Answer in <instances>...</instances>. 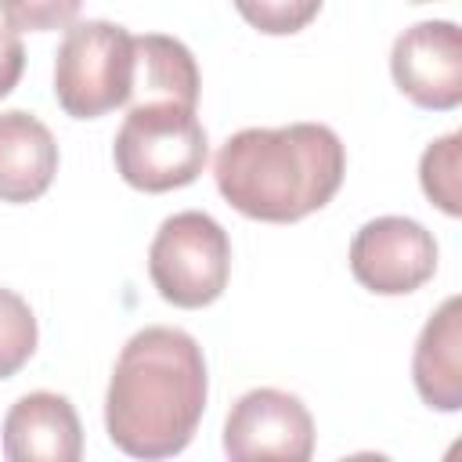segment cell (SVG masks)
Here are the masks:
<instances>
[{
	"label": "cell",
	"instance_id": "4",
	"mask_svg": "<svg viewBox=\"0 0 462 462\" xmlns=\"http://www.w3.org/2000/svg\"><path fill=\"white\" fill-rule=\"evenodd\" d=\"M134 94V36L105 18L72 22L54 54V97L72 119H97Z\"/></svg>",
	"mask_w": 462,
	"mask_h": 462
},
{
	"label": "cell",
	"instance_id": "10",
	"mask_svg": "<svg viewBox=\"0 0 462 462\" xmlns=\"http://www.w3.org/2000/svg\"><path fill=\"white\" fill-rule=\"evenodd\" d=\"M411 379L419 397L437 411L462 408V307L448 296L422 325L411 354Z\"/></svg>",
	"mask_w": 462,
	"mask_h": 462
},
{
	"label": "cell",
	"instance_id": "3",
	"mask_svg": "<svg viewBox=\"0 0 462 462\" xmlns=\"http://www.w3.org/2000/svg\"><path fill=\"white\" fill-rule=\"evenodd\" d=\"M112 159H116V173L130 188L159 195L184 188L202 173L209 159V137L195 108L188 105H173V101L130 105L112 141Z\"/></svg>",
	"mask_w": 462,
	"mask_h": 462
},
{
	"label": "cell",
	"instance_id": "18",
	"mask_svg": "<svg viewBox=\"0 0 462 462\" xmlns=\"http://www.w3.org/2000/svg\"><path fill=\"white\" fill-rule=\"evenodd\" d=\"M411 4H430V0H411Z\"/></svg>",
	"mask_w": 462,
	"mask_h": 462
},
{
	"label": "cell",
	"instance_id": "1",
	"mask_svg": "<svg viewBox=\"0 0 462 462\" xmlns=\"http://www.w3.org/2000/svg\"><path fill=\"white\" fill-rule=\"evenodd\" d=\"M206 393V357L195 336L148 325L116 357L105 393L108 440L130 458H170L191 444Z\"/></svg>",
	"mask_w": 462,
	"mask_h": 462
},
{
	"label": "cell",
	"instance_id": "15",
	"mask_svg": "<svg viewBox=\"0 0 462 462\" xmlns=\"http://www.w3.org/2000/svg\"><path fill=\"white\" fill-rule=\"evenodd\" d=\"M325 0H235V11L267 36H292L307 29Z\"/></svg>",
	"mask_w": 462,
	"mask_h": 462
},
{
	"label": "cell",
	"instance_id": "9",
	"mask_svg": "<svg viewBox=\"0 0 462 462\" xmlns=\"http://www.w3.org/2000/svg\"><path fill=\"white\" fill-rule=\"evenodd\" d=\"M83 426L69 397L32 390L4 415V458L11 462H79Z\"/></svg>",
	"mask_w": 462,
	"mask_h": 462
},
{
	"label": "cell",
	"instance_id": "14",
	"mask_svg": "<svg viewBox=\"0 0 462 462\" xmlns=\"http://www.w3.org/2000/svg\"><path fill=\"white\" fill-rule=\"evenodd\" d=\"M36 350V318L29 303L0 285V379H11Z\"/></svg>",
	"mask_w": 462,
	"mask_h": 462
},
{
	"label": "cell",
	"instance_id": "17",
	"mask_svg": "<svg viewBox=\"0 0 462 462\" xmlns=\"http://www.w3.org/2000/svg\"><path fill=\"white\" fill-rule=\"evenodd\" d=\"M22 69H25V47H22L18 32L4 22L0 25V97L18 87Z\"/></svg>",
	"mask_w": 462,
	"mask_h": 462
},
{
	"label": "cell",
	"instance_id": "11",
	"mask_svg": "<svg viewBox=\"0 0 462 462\" xmlns=\"http://www.w3.org/2000/svg\"><path fill=\"white\" fill-rule=\"evenodd\" d=\"M58 173V141L32 112H0V202L40 199Z\"/></svg>",
	"mask_w": 462,
	"mask_h": 462
},
{
	"label": "cell",
	"instance_id": "8",
	"mask_svg": "<svg viewBox=\"0 0 462 462\" xmlns=\"http://www.w3.org/2000/svg\"><path fill=\"white\" fill-rule=\"evenodd\" d=\"M390 72L397 90L430 112L462 105V29L448 18L415 22L393 40Z\"/></svg>",
	"mask_w": 462,
	"mask_h": 462
},
{
	"label": "cell",
	"instance_id": "12",
	"mask_svg": "<svg viewBox=\"0 0 462 462\" xmlns=\"http://www.w3.org/2000/svg\"><path fill=\"white\" fill-rule=\"evenodd\" d=\"M199 65L195 54L162 32L134 36V105L173 101V105H199Z\"/></svg>",
	"mask_w": 462,
	"mask_h": 462
},
{
	"label": "cell",
	"instance_id": "13",
	"mask_svg": "<svg viewBox=\"0 0 462 462\" xmlns=\"http://www.w3.org/2000/svg\"><path fill=\"white\" fill-rule=\"evenodd\" d=\"M458 170H462V134H448V137L426 144V152L419 159V180H422L426 199L437 209H444L448 217L462 213Z\"/></svg>",
	"mask_w": 462,
	"mask_h": 462
},
{
	"label": "cell",
	"instance_id": "7",
	"mask_svg": "<svg viewBox=\"0 0 462 462\" xmlns=\"http://www.w3.org/2000/svg\"><path fill=\"white\" fill-rule=\"evenodd\" d=\"M350 271L375 296H404L433 278L437 242L411 217H375L350 242Z\"/></svg>",
	"mask_w": 462,
	"mask_h": 462
},
{
	"label": "cell",
	"instance_id": "5",
	"mask_svg": "<svg viewBox=\"0 0 462 462\" xmlns=\"http://www.w3.org/2000/svg\"><path fill=\"white\" fill-rule=\"evenodd\" d=\"M148 278L173 307L199 310L224 296L231 278V238L199 209L173 213L148 245Z\"/></svg>",
	"mask_w": 462,
	"mask_h": 462
},
{
	"label": "cell",
	"instance_id": "16",
	"mask_svg": "<svg viewBox=\"0 0 462 462\" xmlns=\"http://www.w3.org/2000/svg\"><path fill=\"white\" fill-rule=\"evenodd\" d=\"M79 4L83 0H0V14L14 32H47L72 25Z\"/></svg>",
	"mask_w": 462,
	"mask_h": 462
},
{
	"label": "cell",
	"instance_id": "6",
	"mask_svg": "<svg viewBox=\"0 0 462 462\" xmlns=\"http://www.w3.org/2000/svg\"><path fill=\"white\" fill-rule=\"evenodd\" d=\"M224 455L231 462H307L314 455V419L296 393L256 386L227 411Z\"/></svg>",
	"mask_w": 462,
	"mask_h": 462
},
{
	"label": "cell",
	"instance_id": "2",
	"mask_svg": "<svg viewBox=\"0 0 462 462\" xmlns=\"http://www.w3.org/2000/svg\"><path fill=\"white\" fill-rule=\"evenodd\" d=\"M343 173L346 148L325 123L245 126L231 134L213 159L224 202L263 224H292L328 206Z\"/></svg>",
	"mask_w": 462,
	"mask_h": 462
}]
</instances>
